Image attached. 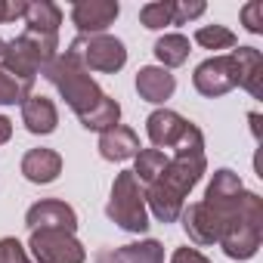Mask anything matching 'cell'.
<instances>
[{
	"label": "cell",
	"mask_w": 263,
	"mask_h": 263,
	"mask_svg": "<svg viewBox=\"0 0 263 263\" xmlns=\"http://www.w3.org/2000/svg\"><path fill=\"white\" fill-rule=\"evenodd\" d=\"M56 50H59V34H41V31H22L19 37H13L0 56V68L22 78V81H31L56 59Z\"/></svg>",
	"instance_id": "277c9868"
},
{
	"label": "cell",
	"mask_w": 263,
	"mask_h": 263,
	"mask_svg": "<svg viewBox=\"0 0 263 263\" xmlns=\"http://www.w3.org/2000/svg\"><path fill=\"white\" fill-rule=\"evenodd\" d=\"M93 263H115V260H111V251H102V254H96V257H93Z\"/></svg>",
	"instance_id": "4dcf8cb0"
},
{
	"label": "cell",
	"mask_w": 263,
	"mask_h": 263,
	"mask_svg": "<svg viewBox=\"0 0 263 263\" xmlns=\"http://www.w3.org/2000/svg\"><path fill=\"white\" fill-rule=\"evenodd\" d=\"M137 161V167H134V177L140 180V183H155L161 174H164V167H167V155L164 152H158V149H140V155L134 158Z\"/></svg>",
	"instance_id": "44dd1931"
},
{
	"label": "cell",
	"mask_w": 263,
	"mask_h": 263,
	"mask_svg": "<svg viewBox=\"0 0 263 263\" xmlns=\"http://www.w3.org/2000/svg\"><path fill=\"white\" fill-rule=\"evenodd\" d=\"M28 248L37 263H84L87 260V251L74 238V232H62V229H34Z\"/></svg>",
	"instance_id": "52a82bcc"
},
{
	"label": "cell",
	"mask_w": 263,
	"mask_h": 263,
	"mask_svg": "<svg viewBox=\"0 0 263 263\" xmlns=\"http://www.w3.org/2000/svg\"><path fill=\"white\" fill-rule=\"evenodd\" d=\"M65 53L87 71H102V74H115L127 62V47L111 34H81L68 44Z\"/></svg>",
	"instance_id": "8992f818"
},
{
	"label": "cell",
	"mask_w": 263,
	"mask_h": 263,
	"mask_svg": "<svg viewBox=\"0 0 263 263\" xmlns=\"http://www.w3.org/2000/svg\"><path fill=\"white\" fill-rule=\"evenodd\" d=\"M192 84L208 99H217V96L235 90V65H232V56H211V59H204L195 68Z\"/></svg>",
	"instance_id": "ba28073f"
},
{
	"label": "cell",
	"mask_w": 263,
	"mask_h": 263,
	"mask_svg": "<svg viewBox=\"0 0 263 263\" xmlns=\"http://www.w3.org/2000/svg\"><path fill=\"white\" fill-rule=\"evenodd\" d=\"M208 7L201 0H174V25H186L192 19H198Z\"/></svg>",
	"instance_id": "d4e9b609"
},
{
	"label": "cell",
	"mask_w": 263,
	"mask_h": 263,
	"mask_svg": "<svg viewBox=\"0 0 263 263\" xmlns=\"http://www.w3.org/2000/svg\"><path fill=\"white\" fill-rule=\"evenodd\" d=\"M140 22L149 31H161L167 25H174V0H158V4H146L140 10Z\"/></svg>",
	"instance_id": "cb8c5ba5"
},
{
	"label": "cell",
	"mask_w": 263,
	"mask_h": 263,
	"mask_svg": "<svg viewBox=\"0 0 263 263\" xmlns=\"http://www.w3.org/2000/svg\"><path fill=\"white\" fill-rule=\"evenodd\" d=\"M22 16H25V4H22V0H0V25L13 22V19H22Z\"/></svg>",
	"instance_id": "83f0119b"
},
{
	"label": "cell",
	"mask_w": 263,
	"mask_h": 263,
	"mask_svg": "<svg viewBox=\"0 0 263 263\" xmlns=\"http://www.w3.org/2000/svg\"><path fill=\"white\" fill-rule=\"evenodd\" d=\"M204 171H208L204 152H174V158H167L164 174L155 183H149V189L143 192L155 220L177 223L186 208V195L198 186Z\"/></svg>",
	"instance_id": "7a4b0ae2"
},
{
	"label": "cell",
	"mask_w": 263,
	"mask_h": 263,
	"mask_svg": "<svg viewBox=\"0 0 263 263\" xmlns=\"http://www.w3.org/2000/svg\"><path fill=\"white\" fill-rule=\"evenodd\" d=\"M235 65V87L248 90L254 99L263 96V56L257 47H238L229 53Z\"/></svg>",
	"instance_id": "4fadbf2b"
},
{
	"label": "cell",
	"mask_w": 263,
	"mask_h": 263,
	"mask_svg": "<svg viewBox=\"0 0 263 263\" xmlns=\"http://www.w3.org/2000/svg\"><path fill=\"white\" fill-rule=\"evenodd\" d=\"M180 217H183L186 235L195 245H214V241H220V235H223V217L214 208H208L204 201H195V204L183 208Z\"/></svg>",
	"instance_id": "8fae6325"
},
{
	"label": "cell",
	"mask_w": 263,
	"mask_h": 263,
	"mask_svg": "<svg viewBox=\"0 0 263 263\" xmlns=\"http://www.w3.org/2000/svg\"><path fill=\"white\" fill-rule=\"evenodd\" d=\"M260 238H263V198L245 189L238 211L223 226V235L217 245L223 248L229 260H251L260 248Z\"/></svg>",
	"instance_id": "3957f363"
},
{
	"label": "cell",
	"mask_w": 263,
	"mask_h": 263,
	"mask_svg": "<svg viewBox=\"0 0 263 263\" xmlns=\"http://www.w3.org/2000/svg\"><path fill=\"white\" fill-rule=\"evenodd\" d=\"M195 44L204 50H232L235 47V34L226 25H201L195 31Z\"/></svg>",
	"instance_id": "603a6c76"
},
{
	"label": "cell",
	"mask_w": 263,
	"mask_h": 263,
	"mask_svg": "<svg viewBox=\"0 0 263 263\" xmlns=\"http://www.w3.org/2000/svg\"><path fill=\"white\" fill-rule=\"evenodd\" d=\"M25 226L34 229H62V232H74L78 229V214L71 204L59 201V198H44L37 204L28 208L25 214Z\"/></svg>",
	"instance_id": "9c48e42d"
},
{
	"label": "cell",
	"mask_w": 263,
	"mask_h": 263,
	"mask_svg": "<svg viewBox=\"0 0 263 263\" xmlns=\"http://www.w3.org/2000/svg\"><path fill=\"white\" fill-rule=\"evenodd\" d=\"M10 137H13V121L0 115V146H4V143H7Z\"/></svg>",
	"instance_id": "f546056e"
},
{
	"label": "cell",
	"mask_w": 263,
	"mask_h": 263,
	"mask_svg": "<svg viewBox=\"0 0 263 263\" xmlns=\"http://www.w3.org/2000/svg\"><path fill=\"white\" fill-rule=\"evenodd\" d=\"M0 263H31L19 238H0Z\"/></svg>",
	"instance_id": "4316f807"
},
{
	"label": "cell",
	"mask_w": 263,
	"mask_h": 263,
	"mask_svg": "<svg viewBox=\"0 0 263 263\" xmlns=\"http://www.w3.org/2000/svg\"><path fill=\"white\" fill-rule=\"evenodd\" d=\"M118 0H78L71 7V22L81 34H105V28L118 19Z\"/></svg>",
	"instance_id": "30bf717a"
},
{
	"label": "cell",
	"mask_w": 263,
	"mask_h": 263,
	"mask_svg": "<svg viewBox=\"0 0 263 263\" xmlns=\"http://www.w3.org/2000/svg\"><path fill=\"white\" fill-rule=\"evenodd\" d=\"M22 174H25L28 183L47 186L62 174V155L53 152V149H31L22 158Z\"/></svg>",
	"instance_id": "e0dca14e"
},
{
	"label": "cell",
	"mask_w": 263,
	"mask_h": 263,
	"mask_svg": "<svg viewBox=\"0 0 263 263\" xmlns=\"http://www.w3.org/2000/svg\"><path fill=\"white\" fill-rule=\"evenodd\" d=\"M155 56L161 62V68H177L189 59V37L183 34H164L155 41Z\"/></svg>",
	"instance_id": "ffe728a7"
},
{
	"label": "cell",
	"mask_w": 263,
	"mask_h": 263,
	"mask_svg": "<svg viewBox=\"0 0 263 263\" xmlns=\"http://www.w3.org/2000/svg\"><path fill=\"white\" fill-rule=\"evenodd\" d=\"M171 263H211V260L201 251H195V248H177L174 257H171Z\"/></svg>",
	"instance_id": "f1b7e54d"
},
{
	"label": "cell",
	"mask_w": 263,
	"mask_h": 263,
	"mask_svg": "<svg viewBox=\"0 0 263 263\" xmlns=\"http://www.w3.org/2000/svg\"><path fill=\"white\" fill-rule=\"evenodd\" d=\"M174 90H177V81H174V74L167 68L146 65V68L137 71V93H140V99H146L152 105H161V102H167L174 96Z\"/></svg>",
	"instance_id": "5bb4252c"
},
{
	"label": "cell",
	"mask_w": 263,
	"mask_h": 263,
	"mask_svg": "<svg viewBox=\"0 0 263 263\" xmlns=\"http://www.w3.org/2000/svg\"><path fill=\"white\" fill-rule=\"evenodd\" d=\"M4 50H7V41H0V56H4Z\"/></svg>",
	"instance_id": "1f68e13d"
},
{
	"label": "cell",
	"mask_w": 263,
	"mask_h": 263,
	"mask_svg": "<svg viewBox=\"0 0 263 263\" xmlns=\"http://www.w3.org/2000/svg\"><path fill=\"white\" fill-rule=\"evenodd\" d=\"M105 214L111 223H118L124 232H146L149 229V211H146V195L134 171H121L111 183V195L105 204Z\"/></svg>",
	"instance_id": "5b68a950"
},
{
	"label": "cell",
	"mask_w": 263,
	"mask_h": 263,
	"mask_svg": "<svg viewBox=\"0 0 263 263\" xmlns=\"http://www.w3.org/2000/svg\"><path fill=\"white\" fill-rule=\"evenodd\" d=\"M22 124H25L28 134H34V137L53 134L56 124H59V111H56L53 99H47V96H28L22 102Z\"/></svg>",
	"instance_id": "2e32d148"
},
{
	"label": "cell",
	"mask_w": 263,
	"mask_h": 263,
	"mask_svg": "<svg viewBox=\"0 0 263 263\" xmlns=\"http://www.w3.org/2000/svg\"><path fill=\"white\" fill-rule=\"evenodd\" d=\"M31 81H22L10 71L0 68V105H16V102H25L31 96Z\"/></svg>",
	"instance_id": "7402d4cb"
},
{
	"label": "cell",
	"mask_w": 263,
	"mask_h": 263,
	"mask_svg": "<svg viewBox=\"0 0 263 263\" xmlns=\"http://www.w3.org/2000/svg\"><path fill=\"white\" fill-rule=\"evenodd\" d=\"M99 155H102L105 161H127V158H137V155H140V137H137L130 127L115 124L111 130L99 134Z\"/></svg>",
	"instance_id": "9a60e30c"
},
{
	"label": "cell",
	"mask_w": 263,
	"mask_h": 263,
	"mask_svg": "<svg viewBox=\"0 0 263 263\" xmlns=\"http://www.w3.org/2000/svg\"><path fill=\"white\" fill-rule=\"evenodd\" d=\"M189 121L171 108H155L149 118H146V134L152 140V146L161 152V149H174L180 143V137L186 134Z\"/></svg>",
	"instance_id": "7c38bea8"
},
{
	"label": "cell",
	"mask_w": 263,
	"mask_h": 263,
	"mask_svg": "<svg viewBox=\"0 0 263 263\" xmlns=\"http://www.w3.org/2000/svg\"><path fill=\"white\" fill-rule=\"evenodd\" d=\"M241 25H245L251 34H263V4H260V0L241 7Z\"/></svg>",
	"instance_id": "484cf974"
},
{
	"label": "cell",
	"mask_w": 263,
	"mask_h": 263,
	"mask_svg": "<svg viewBox=\"0 0 263 263\" xmlns=\"http://www.w3.org/2000/svg\"><path fill=\"white\" fill-rule=\"evenodd\" d=\"M25 25L28 31H41V34H59L62 25V10L50 0H34V4H25Z\"/></svg>",
	"instance_id": "ac0fdd59"
},
{
	"label": "cell",
	"mask_w": 263,
	"mask_h": 263,
	"mask_svg": "<svg viewBox=\"0 0 263 263\" xmlns=\"http://www.w3.org/2000/svg\"><path fill=\"white\" fill-rule=\"evenodd\" d=\"M115 263H164V245L155 238L146 241H134V245H124L118 251H111Z\"/></svg>",
	"instance_id": "d6986e66"
},
{
	"label": "cell",
	"mask_w": 263,
	"mask_h": 263,
	"mask_svg": "<svg viewBox=\"0 0 263 263\" xmlns=\"http://www.w3.org/2000/svg\"><path fill=\"white\" fill-rule=\"evenodd\" d=\"M41 74L59 90V96L68 102V108L81 118V124H84L87 130L105 134V130H111V127L118 124L121 105H118L111 96H105V93L99 90V84L90 78V71H87L81 62H74L68 53L56 56Z\"/></svg>",
	"instance_id": "6da1fadb"
}]
</instances>
